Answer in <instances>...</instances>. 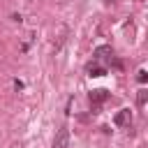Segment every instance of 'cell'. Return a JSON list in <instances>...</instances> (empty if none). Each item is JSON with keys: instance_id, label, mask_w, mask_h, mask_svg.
<instances>
[{"instance_id": "6da1fadb", "label": "cell", "mask_w": 148, "mask_h": 148, "mask_svg": "<svg viewBox=\"0 0 148 148\" xmlns=\"http://www.w3.org/2000/svg\"><path fill=\"white\" fill-rule=\"evenodd\" d=\"M53 148H69V130L67 127H60L56 139H53Z\"/></svg>"}, {"instance_id": "7a4b0ae2", "label": "cell", "mask_w": 148, "mask_h": 148, "mask_svg": "<svg viewBox=\"0 0 148 148\" xmlns=\"http://www.w3.org/2000/svg\"><path fill=\"white\" fill-rule=\"evenodd\" d=\"M113 123H116L118 127H125V125H130V123H132V111H130V109H120V111L113 116Z\"/></svg>"}, {"instance_id": "3957f363", "label": "cell", "mask_w": 148, "mask_h": 148, "mask_svg": "<svg viewBox=\"0 0 148 148\" xmlns=\"http://www.w3.org/2000/svg\"><path fill=\"white\" fill-rule=\"evenodd\" d=\"M106 99H109V92H106L104 88H97V90L90 92V104H92V106H99V104L106 102Z\"/></svg>"}, {"instance_id": "277c9868", "label": "cell", "mask_w": 148, "mask_h": 148, "mask_svg": "<svg viewBox=\"0 0 148 148\" xmlns=\"http://www.w3.org/2000/svg\"><path fill=\"white\" fill-rule=\"evenodd\" d=\"M92 56H95V60H104V58H113V51H111V46L109 44H102V46H97L95 51H92Z\"/></svg>"}, {"instance_id": "5b68a950", "label": "cell", "mask_w": 148, "mask_h": 148, "mask_svg": "<svg viewBox=\"0 0 148 148\" xmlns=\"http://www.w3.org/2000/svg\"><path fill=\"white\" fill-rule=\"evenodd\" d=\"M88 74H90V76H104L106 69H104L102 65H88Z\"/></svg>"}, {"instance_id": "8992f818", "label": "cell", "mask_w": 148, "mask_h": 148, "mask_svg": "<svg viewBox=\"0 0 148 148\" xmlns=\"http://www.w3.org/2000/svg\"><path fill=\"white\" fill-rule=\"evenodd\" d=\"M146 99H148V90H139V97H136L139 106H143V104H146Z\"/></svg>"}, {"instance_id": "52a82bcc", "label": "cell", "mask_w": 148, "mask_h": 148, "mask_svg": "<svg viewBox=\"0 0 148 148\" xmlns=\"http://www.w3.org/2000/svg\"><path fill=\"white\" fill-rule=\"evenodd\" d=\"M136 81H139V83H146V81H148V74H146V69H139V72H136Z\"/></svg>"}]
</instances>
